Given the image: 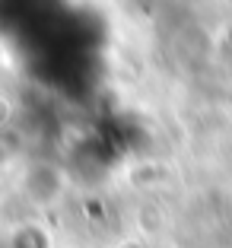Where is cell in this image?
<instances>
[{"label":"cell","mask_w":232,"mask_h":248,"mask_svg":"<svg viewBox=\"0 0 232 248\" xmlns=\"http://www.w3.org/2000/svg\"><path fill=\"white\" fill-rule=\"evenodd\" d=\"M64 191V175L51 162H32L22 175V194L35 204H51Z\"/></svg>","instance_id":"6da1fadb"},{"label":"cell","mask_w":232,"mask_h":248,"mask_svg":"<svg viewBox=\"0 0 232 248\" xmlns=\"http://www.w3.org/2000/svg\"><path fill=\"white\" fill-rule=\"evenodd\" d=\"M10 245L13 248H51V239H48V232H45L42 226H35V223H22V226L13 232Z\"/></svg>","instance_id":"7a4b0ae2"}]
</instances>
